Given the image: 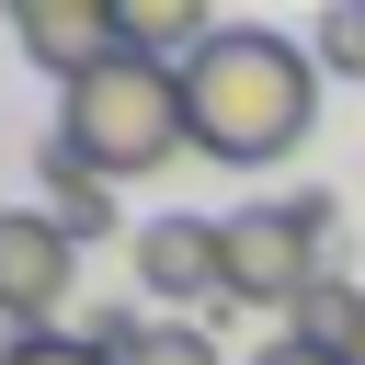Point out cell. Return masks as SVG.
I'll return each mask as SVG.
<instances>
[{"label":"cell","instance_id":"cell-1","mask_svg":"<svg viewBox=\"0 0 365 365\" xmlns=\"http://www.w3.org/2000/svg\"><path fill=\"white\" fill-rule=\"evenodd\" d=\"M182 114H194V160H228V171H262L308 137L319 114V57L308 34H274V23H228L194 68H182Z\"/></svg>","mask_w":365,"mask_h":365},{"label":"cell","instance_id":"cell-2","mask_svg":"<svg viewBox=\"0 0 365 365\" xmlns=\"http://www.w3.org/2000/svg\"><path fill=\"white\" fill-rule=\"evenodd\" d=\"M57 137L103 171V182H137V171H171L194 148V114H182V68H148V57H103L80 91H57Z\"/></svg>","mask_w":365,"mask_h":365},{"label":"cell","instance_id":"cell-3","mask_svg":"<svg viewBox=\"0 0 365 365\" xmlns=\"http://www.w3.org/2000/svg\"><path fill=\"white\" fill-rule=\"evenodd\" d=\"M228 228V308H297L342 251H331V228H342V205L331 194H285V205H228L217 217Z\"/></svg>","mask_w":365,"mask_h":365},{"label":"cell","instance_id":"cell-4","mask_svg":"<svg viewBox=\"0 0 365 365\" xmlns=\"http://www.w3.org/2000/svg\"><path fill=\"white\" fill-rule=\"evenodd\" d=\"M125 262H137V297L160 319H217L228 308V228L217 217H148L125 240Z\"/></svg>","mask_w":365,"mask_h":365},{"label":"cell","instance_id":"cell-5","mask_svg":"<svg viewBox=\"0 0 365 365\" xmlns=\"http://www.w3.org/2000/svg\"><path fill=\"white\" fill-rule=\"evenodd\" d=\"M80 297V240L46 205H0V331H57V308Z\"/></svg>","mask_w":365,"mask_h":365},{"label":"cell","instance_id":"cell-6","mask_svg":"<svg viewBox=\"0 0 365 365\" xmlns=\"http://www.w3.org/2000/svg\"><path fill=\"white\" fill-rule=\"evenodd\" d=\"M11 46L57 91H80L103 57H125V0H11Z\"/></svg>","mask_w":365,"mask_h":365},{"label":"cell","instance_id":"cell-7","mask_svg":"<svg viewBox=\"0 0 365 365\" xmlns=\"http://www.w3.org/2000/svg\"><path fill=\"white\" fill-rule=\"evenodd\" d=\"M34 182H46V217H57L80 251H91V240H114V182H103L68 137H46V148H34Z\"/></svg>","mask_w":365,"mask_h":365},{"label":"cell","instance_id":"cell-8","mask_svg":"<svg viewBox=\"0 0 365 365\" xmlns=\"http://www.w3.org/2000/svg\"><path fill=\"white\" fill-rule=\"evenodd\" d=\"M285 342H308V354L354 365V342H365V274H354V262H331V274L285 308Z\"/></svg>","mask_w":365,"mask_h":365},{"label":"cell","instance_id":"cell-9","mask_svg":"<svg viewBox=\"0 0 365 365\" xmlns=\"http://www.w3.org/2000/svg\"><path fill=\"white\" fill-rule=\"evenodd\" d=\"M217 34H228V23H217L205 0H125V57H148V68H194Z\"/></svg>","mask_w":365,"mask_h":365},{"label":"cell","instance_id":"cell-10","mask_svg":"<svg viewBox=\"0 0 365 365\" xmlns=\"http://www.w3.org/2000/svg\"><path fill=\"white\" fill-rule=\"evenodd\" d=\"M308 57H319V80H365V0H331L308 23Z\"/></svg>","mask_w":365,"mask_h":365},{"label":"cell","instance_id":"cell-11","mask_svg":"<svg viewBox=\"0 0 365 365\" xmlns=\"http://www.w3.org/2000/svg\"><path fill=\"white\" fill-rule=\"evenodd\" d=\"M125 365H228V354H217V331H205V319H148Z\"/></svg>","mask_w":365,"mask_h":365},{"label":"cell","instance_id":"cell-12","mask_svg":"<svg viewBox=\"0 0 365 365\" xmlns=\"http://www.w3.org/2000/svg\"><path fill=\"white\" fill-rule=\"evenodd\" d=\"M0 365H103L80 331H23V342H0Z\"/></svg>","mask_w":365,"mask_h":365},{"label":"cell","instance_id":"cell-13","mask_svg":"<svg viewBox=\"0 0 365 365\" xmlns=\"http://www.w3.org/2000/svg\"><path fill=\"white\" fill-rule=\"evenodd\" d=\"M251 365H331V354H308V342H285V331H274V342H262Z\"/></svg>","mask_w":365,"mask_h":365},{"label":"cell","instance_id":"cell-14","mask_svg":"<svg viewBox=\"0 0 365 365\" xmlns=\"http://www.w3.org/2000/svg\"><path fill=\"white\" fill-rule=\"evenodd\" d=\"M354 365H365V342H354Z\"/></svg>","mask_w":365,"mask_h":365}]
</instances>
